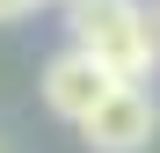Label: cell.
Wrapping results in <instances>:
<instances>
[{"label":"cell","instance_id":"6da1fadb","mask_svg":"<svg viewBox=\"0 0 160 153\" xmlns=\"http://www.w3.org/2000/svg\"><path fill=\"white\" fill-rule=\"evenodd\" d=\"M73 8V44L109 73L117 88H138L160 66V29L138 0H66Z\"/></svg>","mask_w":160,"mask_h":153},{"label":"cell","instance_id":"7a4b0ae2","mask_svg":"<svg viewBox=\"0 0 160 153\" xmlns=\"http://www.w3.org/2000/svg\"><path fill=\"white\" fill-rule=\"evenodd\" d=\"M153 124H160V110H153L146 88H109L80 117V139L95 153H138V146H153Z\"/></svg>","mask_w":160,"mask_h":153},{"label":"cell","instance_id":"3957f363","mask_svg":"<svg viewBox=\"0 0 160 153\" xmlns=\"http://www.w3.org/2000/svg\"><path fill=\"white\" fill-rule=\"evenodd\" d=\"M109 88H117V80H109V73H102V66H95L80 44H66L58 59L44 66V102H51V110H58L66 124H80V117H88V110H95V102L109 95Z\"/></svg>","mask_w":160,"mask_h":153},{"label":"cell","instance_id":"277c9868","mask_svg":"<svg viewBox=\"0 0 160 153\" xmlns=\"http://www.w3.org/2000/svg\"><path fill=\"white\" fill-rule=\"evenodd\" d=\"M29 8H37V0H0V22H22Z\"/></svg>","mask_w":160,"mask_h":153},{"label":"cell","instance_id":"5b68a950","mask_svg":"<svg viewBox=\"0 0 160 153\" xmlns=\"http://www.w3.org/2000/svg\"><path fill=\"white\" fill-rule=\"evenodd\" d=\"M153 29H160V15H153Z\"/></svg>","mask_w":160,"mask_h":153}]
</instances>
